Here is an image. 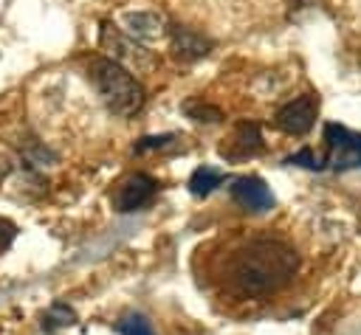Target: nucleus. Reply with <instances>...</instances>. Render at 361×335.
Masks as SVG:
<instances>
[{"mask_svg":"<svg viewBox=\"0 0 361 335\" xmlns=\"http://www.w3.org/2000/svg\"><path fill=\"white\" fill-rule=\"evenodd\" d=\"M118 23L127 37L144 39V42H152V39L169 34V25H166L164 14H158V11H124V14H118Z\"/></svg>","mask_w":361,"mask_h":335,"instance_id":"nucleus-7","label":"nucleus"},{"mask_svg":"<svg viewBox=\"0 0 361 335\" xmlns=\"http://www.w3.org/2000/svg\"><path fill=\"white\" fill-rule=\"evenodd\" d=\"M169 141H175V135H152V138H141L135 144V152H147V149H161L166 146Z\"/></svg>","mask_w":361,"mask_h":335,"instance_id":"nucleus-16","label":"nucleus"},{"mask_svg":"<svg viewBox=\"0 0 361 335\" xmlns=\"http://www.w3.org/2000/svg\"><path fill=\"white\" fill-rule=\"evenodd\" d=\"M324 141H327V163L338 172L361 166V135L350 132L341 124H324Z\"/></svg>","mask_w":361,"mask_h":335,"instance_id":"nucleus-4","label":"nucleus"},{"mask_svg":"<svg viewBox=\"0 0 361 335\" xmlns=\"http://www.w3.org/2000/svg\"><path fill=\"white\" fill-rule=\"evenodd\" d=\"M183 113H186L189 118L206 121V124H214V121L223 118V113H220L217 107H212V104H206V101H200V99H189V101L183 104Z\"/></svg>","mask_w":361,"mask_h":335,"instance_id":"nucleus-12","label":"nucleus"},{"mask_svg":"<svg viewBox=\"0 0 361 335\" xmlns=\"http://www.w3.org/2000/svg\"><path fill=\"white\" fill-rule=\"evenodd\" d=\"M155 189H158V183L149 175H141V172L127 175L113 191V208L116 211H135L155 197Z\"/></svg>","mask_w":361,"mask_h":335,"instance_id":"nucleus-6","label":"nucleus"},{"mask_svg":"<svg viewBox=\"0 0 361 335\" xmlns=\"http://www.w3.org/2000/svg\"><path fill=\"white\" fill-rule=\"evenodd\" d=\"M288 163H299V166H307V169H322V166H324V163H322V158H319V155H313V149H302V152L290 155V158H288Z\"/></svg>","mask_w":361,"mask_h":335,"instance_id":"nucleus-15","label":"nucleus"},{"mask_svg":"<svg viewBox=\"0 0 361 335\" xmlns=\"http://www.w3.org/2000/svg\"><path fill=\"white\" fill-rule=\"evenodd\" d=\"M262 149V135H259V127L254 121H243L237 124L231 141L220 149L226 158H248V155H257Z\"/></svg>","mask_w":361,"mask_h":335,"instance_id":"nucleus-10","label":"nucleus"},{"mask_svg":"<svg viewBox=\"0 0 361 335\" xmlns=\"http://www.w3.org/2000/svg\"><path fill=\"white\" fill-rule=\"evenodd\" d=\"M14 236H17V225H14L11 220L0 217V251H6V248L14 242Z\"/></svg>","mask_w":361,"mask_h":335,"instance_id":"nucleus-17","label":"nucleus"},{"mask_svg":"<svg viewBox=\"0 0 361 335\" xmlns=\"http://www.w3.org/2000/svg\"><path fill=\"white\" fill-rule=\"evenodd\" d=\"M99 45H102V51L107 53V59L118 62V65L127 68L130 73H133V70H135V73H147V70H152V68L158 65V59H155L152 51H147L138 39L127 37V34H124L118 25H113V23H102Z\"/></svg>","mask_w":361,"mask_h":335,"instance_id":"nucleus-3","label":"nucleus"},{"mask_svg":"<svg viewBox=\"0 0 361 335\" xmlns=\"http://www.w3.org/2000/svg\"><path fill=\"white\" fill-rule=\"evenodd\" d=\"M223 183V172H217V169H212V166H200V169H195L192 172V177H189V191L192 194H197V197H203V194H209L214 186H220Z\"/></svg>","mask_w":361,"mask_h":335,"instance_id":"nucleus-11","label":"nucleus"},{"mask_svg":"<svg viewBox=\"0 0 361 335\" xmlns=\"http://www.w3.org/2000/svg\"><path fill=\"white\" fill-rule=\"evenodd\" d=\"M299 256L279 239H248L226 259L223 279L237 296H265L279 290L296 273Z\"/></svg>","mask_w":361,"mask_h":335,"instance_id":"nucleus-1","label":"nucleus"},{"mask_svg":"<svg viewBox=\"0 0 361 335\" xmlns=\"http://www.w3.org/2000/svg\"><path fill=\"white\" fill-rule=\"evenodd\" d=\"M169 45H172L175 59H180V62H195V59L206 56L212 48V42L203 34H197L195 28H186V25H169Z\"/></svg>","mask_w":361,"mask_h":335,"instance_id":"nucleus-9","label":"nucleus"},{"mask_svg":"<svg viewBox=\"0 0 361 335\" xmlns=\"http://www.w3.org/2000/svg\"><path fill=\"white\" fill-rule=\"evenodd\" d=\"M118 332L121 335H155L149 321L144 315H127L121 324H118Z\"/></svg>","mask_w":361,"mask_h":335,"instance_id":"nucleus-14","label":"nucleus"},{"mask_svg":"<svg viewBox=\"0 0 361 335\" xmlns=\"http://www.w3.org/2000/svg\"><path fill=\"white\" fill-rule=\"evenodd\" d=\"M71 321H73V312H71L65 304H54L51 312L42 318V327H45L48 332H54L56 327H65V324H71Z\"/></svg>","mask_w":361,"mask_h":335,"instance_id":"nucleus-13","label":"nucleus"},{"mask_svg":"<svg viewBox=\"0 0 361 335\" xmlns=\"http://www.w3.org/2000/svg\"><path fill=\"white\" fill-rule=\"evenodd\" d=\"M316 113H319V99H316L313 93H305V96L288 101L285 107H279L274 124H276L282 132H288V135H305V132L313 127Z\"/></svg>","mask_w":361,"mask_h":335,"instance_id":"nucleus-5","label":"nucleus"},{"mask_svg":"<svg viewBox=\"0 0 361 335\" xmlns=\"http://www.w3.org/2000/svg\"><path fill=\"white\" fill-rule=\"evenodd\" d=\"M87 76L96 84V90L104 99V104L110 107V113L127 118V115H135L144 107L141 82L127 68H121L118 62H113L107 56H93L87 62Z\"/></svg>","mask_w":361,"mask_h":335,"instance_id":"nucleus-2","label":"nucleus"},{"mask_svg":"<svg viewBox=\"0 0 361 335\" xmlns=\"http://www.w3.org/2000/svg\"><path fill=\"white\" fill-rule=\"evenodd\" d=\"M231 200H234L240 208L254 211V214L268 211V208L274 206V197H271L265 180H262V177H254V175L237 177V180L231 183Z\"/></svg>","mask_w":361,"mask_h":335,"instance_id":"nucleus-8","label":"nucleus"}]
</instances>
